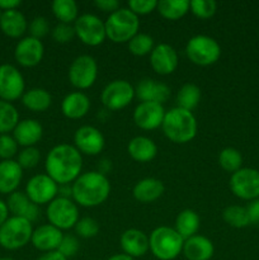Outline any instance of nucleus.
<instances>
[{
	"label": "nucleus",
	"instance_id": "12",
	"mask_svg": "<svg viewBox=\"0 0 259 260\" xmlns=\"http://www.w3.org/2000/svg\"><path fill=\"white\" fill-rule=\"evenodd\" d=\"M230 189L235 197L243 201L259 198V170L254 168H241L230 177Z\"/></svg>",
	"mask_w": 259,
	"mask_h": 260
},
{
	"label": "nucleus",
	"instance_id": "18",
	"mask_svg": "<svg viewBox=\"0 0 259 260\" xmlns=\"http://www.w3.org/2000/svg\"><path fill=\"white\" fill-rule=\"evenodd\" d=\"M179 63V57L173 46L168 43H160L154 47L150 53V65L159 75H170L174 73Z\"/></svg>",
	"mask_w": 259,
	"mask_h": 260
},
{
	"label": "nucleus",
	"instance_id": "3",
	"mask_svg": "<svg viewBox=\"0 0 259 260\" xmlns=\"http://www.w3.org/2000/svg\"><path fill=\"white\" fill-rule=\"evenodd\" d=\"M197 119L189 111L175 107L165 113L161 129L165 137L174 144H188L197 135Z\"/></svg>",
	"mask_w": 259,
	"mask_h": 260
},
{
	"label": "nucleus",
	"instance_id": "33",
	"mask_svg": "<svg viewBox=\"0 0 259 260\" xmlns=\"http://www.w3.org/2000/svg\"><path fill=\"white\" fill-rule=\"evenodd\" d=\"M157 13L168 20H178L189 12L188 0H160L157 2Z\"/></svg>",
	"mask_w": 259,
	"mask_h": 260
},
{
	"label": "nucleus",
	"instance_id": "19",
	"mask_svg": "<svg viewBox=\"0 0 259 260\" xmlns=\"http://www.w3.org/2000/svg\"><path fill=\"white\" fill-rule=\"evenodd\" d=\"M62 238V231L50 223H45L33 230L30 244L42 253H50L57 250Z\"/></svg>",
	"mask_w": 259,
	"mask_h": 260
},
{
	"label": "nucleus",
	"instance_id": "1",
	"mask_svg": "<svg viewBox=\"0 0 259 260\" xmlns=\"http://www.w3.org/2000/svg\"><path fill=\"white\" fill-rule=\"evenodd\" d=\"M45 169L58 185L73 184L83 170V155L74 145L58 144L48 151Z\"/></svg>",
	"mask_w": 259,
	"mask_h": 260
},
{
	"label": "nucleus",
	"instance_id": "27",
	"mask_svg": "<svg viewBox=\"0 0 259 260\" xmlns=\"http://www.w3.org/2000/svg\"><path fill=\"white\" fill-rule=\"evenodd\" d=\"M164 183L156 178H144L135 184L132 196L135 200L144 205L155 202L164 194Z\"/></svg>",
	"mask_w": 259,
	"mask_h": 260
},
{
	"label": "nucleus",
	"instance_id": "23",
	"mask_svg": "<svg viewBox=\"0 0 259 260\" xmlns=\"http://www.w3.org/2000/svg\"><path fill=\"white\" fill-rule=\"evenodd\" d=\"M43 136V127L37 119L25 118L18 122L13 129V137L22 147H33L41 141Z\"/></svg>",
	"mask_w": 259,
	"mask_h": 260
},
{
	"label": "nucleus",
	"instance_id": "31",
	"mask_svg": "<svg viewBox=\"0 0 259 260\" xmlns=\"http://www.w3.org/2000/svg\"><path fill=\"white\" fill-rule=\"evenodd\" d=\"M20 101L28 111L41 113V112H45L50 108L51 104H52V96L46 89L32 88L24 91Z\"/></svg>",
	"mask_w": 259,
	"mask_h": 260
},
{
	"label": "nucleus",
	"instance_id": "53",
	"mask_svg": "<svg viewBox=\"0 0 259 260\" xmlns=\"http://www.w3.org/2000/svg\"><path fill=\"white\" fill-rule=\"evenodd\" d=\"M107 260H135V259L131 258L130 255H127V254L121 253V254H113V255L109 256Z\"/></svg>",
	"mask_w": 259,
	"mask_h": 260
},
{
	"label": "nucleus",
	"instance_id": "2",
	"mask_svg": "<svg viewBox=\"0 0 259 260\" xmlns=\"http://www.w3.org/2000/svg\"><path fill=\"white\" fill-rule=\"evenodd\" d=\"M74 202L85 208L98 207L108 200L111 194V182L106 174L98 170L81 173L71 184Z\"/></svg>",
	"mask_w": 259,
	"mask_h": 260
},
{
	"label": "nucleus",
	"instance_id": "51",
	"mask_svg": "<svg viewBox=\"0 0 259 260\" xmlns=\"http://www.w3.org/2000/svg\"><path fill=\"white\" fill-rule=\"evenodd\" d=\"M8 217H9V210H8L7 202L0 198V226L8 220Z\"/></svg>",
	"mask_w": 259,
	"mask_h": 260
},
{
	"label": "nucleus",
	"instance_id": "54",
	"mask_svg": "<svg viewBox=\"0 0 259 260\" xmlns=\"http://www.w3.org/2000/svg\"><path fill=\"white\" fill-rule=\"evenodd\" d=\"M0 260H15V259L9 258V256H5V258H0Z\"/></svg>",
	"mask_w": 259,
	"mask_h": 260
},
{
	"label": "nucleus",
	"instance_id": "49",
	"mask_svg": "<svg viewBox=\"0 0 259 260\" xmlns=\"http://www.w3.org/2000/svg\"><path fill=\"white\" fill-rule=\"evenodd\" d=\"M20 4H22L20 0H0V10L7 12V10L18 9Z\"/></svg>",
	"mask_w": 259,
	"mask_h": 260
},
{
	"label": "nucleus",
	"instance_id": "26",
	"mask_svg": "<svg viewBox=\"0 0 259 260\" xmlns=\"http://www.w3.org/2000/svg\"><path fill=\"white\" fill-rule=\"evenodd\" d=\"M215 253L213 243L202 235H195L184 240L182 254L187 260H210Z\"/></svg>",
	"mask_w": 259,
	"mask_h": 260
},
{
	"label": "nucleus",
	"instance_id": "35",
	"mask_svg": "<svg viewBox=\"0 0 259 260\" xmlns=\"http://www.w3.org/2000/svg\"><path fill=\"white\" fill-rule=\"evenodd\" d=\"M19 122V113L14 104L0 99V135H9Z\"/></svg>",
	"mask_w": 259,
	"mask_h": 260
},
{
	"label": "nucleus",
	"instance_id": "55",
	"mask_svg": "<svg viewBox=\"0 0 259 260\" xmlns=\"http://www.w3.org/2000/svg\"><path fill=\"white\" fill-rule=\"evenodd\" d=\"M0 15H2V10H0Z\"/></svg>",
	"mask_w": 259,
	"mask_h": 260
},
{
	"label": "nucleus",
	"instance_id": "13",
	"mask_svg": "<svg viewBox=\"0 0 259 260\" xmlns=\"http://www.w3.org/2000/svg\"><path fill=\"white\" fill-rule=\"evenodd\" d=\"M25 91V81L22 73L12 63L0 65V99L5 102L18 101Z\"/></svg>",
	"mask_w": 259,
	"mask_h": 260
},
{
	"label": "nucleus",
	"instance_id": "8",
	"mask_svg": "<svg viewBox=\"0 0 259 260\" xmlns=\"http://www.w3.org/2000/svg\"><path fill=\"white\" fill-rule=\"evenodd\" d=\"M48 223L58 230H70L75 228L79 217V206L71 198L56 197L55 200L47 205L46 210Z\"/></svg>",
	"mask_w": 259,
	"mask_h": 260
},
{
	"label": "nucleus",
	"instance_id": "41",
	"mask_svg": "<svg viewBox=\"0 0 259 260\" xmlns=\"http://www.w3.org/2000/svg\"><path fill=\"white\" fill-rule=\"evenodd\" d=\"M75 234L79 238L91 239L99 234V223L93 217H83L75 225Z\"/></svg>",
	"mask_w": 259,
	"mask_h": 260
},
{
	"label": "nucleus",
	"instance_id": "32",
	"mask_svg": "<svg viewBox=\"0 0 259 260\" xmlns=\"http://www.w3.org/2000/svg\"><path fill=\"white\" fill-rule=\"evenodd\" d=\"M201 98H202V91L200 86L193 83H187L179 88L175 96V102H177V107L192 112L198 107Z\"/></svg>",
	"mask_w": 259,
	"mask_h": 260
},
{
	"label": "nucleus",
	"instance_id": "10",
	"mask_svg": "<svg viewBox=\"0 0 259 260\" xmlns=\"http://www.w3.org/2000/svg\"><path fill=\"white\" fill-rule=\"evenodd\" d=\"M74 29L79 41L90 47H96L107 40L106 24L95 14L85 13V14L79 15V18L74 23Z\"/></svg>",
	"mask_w": 259,
	"mask_h": 260
},
{
	"label": "nucleus",
	"instance_id": "47",
	"mask_svg": "<svg viewBox=\"0 0 259 260\" xmlns=\"http://www.w3.org/2000/svg\"><path fill=\"white\" fill-rule=\"evenodd\" d=\"M94 5L99 10L104 13H109V14H112V13H114L121 8L119 7V2H117V0H95Z\"/></svg>",
	"mask_w": 259,
	"mask_h": 260
},
{
	"label": "nucleus",
	"instance_id": "14",
	"mask_svg": "<svg viewBox=\"0 0 259 260\" xmlns=\"http://www.w3.org/2000/svg\"><path fill=\"white\" fill-rule=\"evenodd\" d=\"M24 193L35 205H48L58 196V184L47 174H36L25 184Z\"/></svg>",
	"mask_w": 259,
	"mask_h": 260
},
{
	"label": "nucleus",
	"instance_id": "50",
	"mask_svg": "<svg viewBox=\"0 0 259 260\" xmlns=\"http://www.w3.org/2000/svg\"><path fill=\"white\" fill-rule=\"evenodd\" d=\"M37 260H68L63 255H61L57 250L50 251V253H43Z\"/></svg>",
	"mask_w": 259,
	"mask_h": 260
},
{
	"label": "nucleus",
	"instance_id": "16",
	"mask_svg": "<svg viewBox=\"0 0 259 260\" xmlns=\"http://www.w3.org/2000/svg\"><path fill=\"white\" fill-rule=\"evenodd\" d=\"M167 111L164 106L150 102H140L134 111V122L144 131H152L161 127Z\"/></svg>",
	"mask_w": 259,
	"mask_h": 260
},
{
	"label": "nucleus",
	"instance_id": "28",
	"mask_svg": "<svg viewBox=\"0 0 259 260\" xmlns=\"http://www.w3.org/2000/svg\"><path fill=\"white\" fill-rule=\"evenodd\" d=\"M0 29L10 38H20L28 29L27 18L20 10H7L0 15Z\"/></svg>",
	"mask_w": 259,
	"mask_h": 260
},
{
	"label": "nucleus",
	"instance_id": "15",
	"mask_svg": "<svg viewBox=\"0 0 259 260\" xmlns=\"http://www.w3.org/2000/svg\"><path fill=\"white\" fill-rule=\"evenodd\" d=\"M74 146L81 155L95 156L103 151L106 139L103 134L94 126H81L74 134Z\"/></svg>",
	"mask_w": 259,
	"mask_h": 260
},
{
	"label": "nucleus",
	"instance_id": "42",
	"mask_svg": "<svg viewBox=\"0 0 259 260\" xmlns=\"http://www.w3.org/2000/svg\"><path fill=\"white\" fill-rule=\"evenodd\" d=\"M79 250H80L79 239L75 235H71V234H68V235L63 234V238L57 249L58 253L69 260L70 258H73V256H75Z\"/></svg>",
	"mask_w": 259,
	"mask_h": 260
},
{
	"label": "nucleus",
	"instance_id": "9",
	"mask_svg": "<svg viewBox=\"0 0 259 260\" xmlns=\"http://www.w3.org/2000/svg\"><path fill=\"white\" fill-rule=\"evenodd\" d=\"M69 81L78 90H86L95 84L98 78V63L90 55H80L69 68Z\"/></svg>",
	"mask_w": 259,
	"mask_h": 260
},
{
	"label": "nucleus",
	"instance_id": "4",
	"mask_svg": "<svg viewBox=\"0 0 259 260\" xmlns=\"http://www.w3.org/2000/svg\"><path fill=\"white\" fill-rule=\"evenodd\" d=\"M150 251L159 260H174L182 254L184 239L169 226L154 229L149 236Z\"/></svg>",
	"mask_w": 259,
	"mask_h": 260
},
{
	"label": "nucleus",
	"instance_id": "25",
	"mask_svg": "<svg viewBox=\"0 0 259 260\" xmlns=\"http://www.w3.org/2000/svg\"><path fill=\"white\" fill-rule=\"evenodd\" d=\"M90 99L83 91L69 93L61 102V112L69 119H80L88 114Z\"/></svg>",
	"mask_w": 259,
	"mask_h": 260
},
{
	"label": "nucleus",
	"instance_id": "5",
	"mask_svg": "<svg viewBox=\"0 0 259 260\" xmlns=\"http://www.w3.org/2000/svg\"><path fill=\"white\" fill-rule=\"evenodd\" d=\"M104 24L107 38L113 43H128L140 29L139 17L128 8H119L109 14Z\"/></svg>",
	"mask_w": 259,
	"mask_h": 260
},
{
	"label": "nucleus",
	"instance_id": "40",
	"mask_svg": "<svg viewBox=\"0 0 259 260\" xmlns=\"http://www.w3.org/2000/svg\"><path fill=\"white\" fill-rule=\"evenodd\" d=\"M41 160V151L36 146L33 147H23L18 152L17 162L20 165L23 170L24 169H33L38 165Z\"/></svg>",
	"mask_w": 259,
	"mask_h": 260
},
{
	"label": "nucleus",
	"instance_id": "29",
	"mask_svg": "<svg viewBox=\"0 0 259 260\" xmlns=\"http://www.w3.org/2000/svg\"><path fill=\"white\" fill-rule=\"evenodd\" d=\"M127 151L132 160L137 162H149L157 155V146L146 136H136L127 145Z\"/></svg>",
	"mask_w": 259,
	"mask_h": 260
},
{
	"label": "nucleus",
	"instance_id": "17",
	"mask_svg": "<svg viewBox=\"0 0 259 260\" xmlns=\"http://www.w3.org/2000/svg\"><path fill=\"white\" fill-rule=\"evenodd\" d=\"M45 46L42 41L35 37H23L18 41L14 48V58L23 68H35L42 61Z\"/></svg>",
	"mask_w": 259,
	"mask_h": 260
},
{
	"label": "nucleus",
	"instance_id": "37",
	"mask_svg": "<svg viewBox=\"0 0 259 260\" xmlns=\"http://www.w3.org/2000/svg\"><path fill=\"white\" fill-rule=\"evenodd\" d=\"M218 164L225 172L235 173L243 168V156L238 149L234 147H225L218 154Z\"/></svg>",
	"mask_w": 259,
	"mask_h": 260
},
{
	"label": "nucleus",
	"instance_id": "39",
	"mask_svg": "<svg viewBox=\"0 0 259 260\" xmlns=\"http://www.w3.org/2000/svg\"><path fill=\"white\" fill-rule=\"evenodd\" d=\"M189 10L200 19H210L217 10V3L213 0H192L189 2Z\"/></svg>",
	"mask_w": 259,
	"mask_h": 260
},
{
	"label": "nucleus",
	"instance_id": "22",
	"mask_svg": "<svg viewBox=\"0 0 259 260\" xmlns=\"http://www.w3.org/2000/svg\"><path fill=\"white\" fill-rule=\"evenodd\" d=\"M7 206L12 216L25 218L32 223L40 218V208L27 197L24 192L17 190L8 196Z\"/></svg>",
	"mask_w": 259,
	"mask_h": 260
},
{
	"label": "nucleus",
	"instance_id": "52",
	"mask_svg": "<svg viewBox=\"0 0 259 260\" xmlns=\"http://www.w3.org/2000/svg\"><path fill=\"white\" fill-rule=\"evenodd\" d=\"M111 170V160H107V159H103L101 161V165H99V170L98 172H101L102 174H106L107 173Z\"/></svg>",
	"mask_w": 259,
	"mask_h": 260
},
{
	"label": "nucleus",
	"instance_id": "43",
	"mask_svg": "<svg viewBox=\"0 0 259 260\" xmlns=\"http://www.w3.org/2000/svg\"><path fill=\"white\" fill-rule=\"evenodd\" d=\"M19 145L14 140L13 135H0V159L13 160L18 154Z\"/></svg>",
	"mask_w": 259,
	"mask_h": 260
},
{
	"label": "nucleus",
	"instance_id": "20",
	"mask_svg": "<svg viewBox=\"0 0 259 260\" xmlns=\"http://www.w3.org/2000/svg\"><path fill=\"white\" fill-rule=\"evenodd\" d=\"M135 95L141 102L164 104L170 96V88L154 79H142L135 86Z\"/></svg>",
	"mask_w": 259,
	"mask_h": 260
},
{
	"label": "nucleus",
	"instance_id": "48",
	"mask_svg": "<svg viewBox=\"0 0 259 260\" xmlns=\"http://www.w3.org/2000/svg\"><path fill=\"white\" fill-rule=\"evenodd\" d=\"M246 212H248L249 222L251 225H258L259 223V198L258 200H254L249 202V205L246 206Z\"/></svg>",
	"mask_w": 259,
	"mask_h": 260
},
{
	"label": "nucleus",
	"instance_id": "44",
	"mask_svg": "<svg viewBox=\"0 0 259 260\" xmlns=\"http://www.w3.org/2000/svg\"><path fill=\"white\" fill-rule=\"evenodd\" d=\"M53 41L57 43H69L74 40L75 36V29L74 24H65V23H58L51 32Z\"/></svg>",
	"mask_w": 259,
	"mask_h": 260
},
{
	"label": "nucleus",
	"instance_id": "34",
	"mask_svg": "<svg viewBox=\"0 0 259 260\" xmlns=\"http://www.w3.org/2000/svg\"><path fill=\"white\" fill-rule=\"evenodd\" d=\"M51 9L60 23L74 24L79 18V7L74 0H53Z\"/></svg>",
	"mask_w": 259,
	"mask_h": 260
},
{
	"label": "nucleus",
	"instance_id": "30",
	"mask_svg": "<svg viewBox=\"0 0 259 260\" xmlns=\"http://www.w3.org/2000/svg\"><path fill=\"white\" fill-rule=\"evenodd\" d=\"M201 228V218L196 211L187 208L180 211L175 217L174 230L182 236L184 240L197 235Z\"/></svg>",
	"mask_w": 259,
	"mask_h": 260
},
{
	"label": "nucleus",
	"instance_id": "11",
	"mask_svg": "<svg viewBox=\"0 0 259 260\" xmlns=\"http://www.w3.org/2000/svg\"><path fill=\"white\" fill-rule=\"evenodd\" d=\"M135 86L130 81L113 80L107 84L102 90L101 101L107 111L116 112L126 108L135 98Z\"/></svg>",
	"mask_w": 259,
	"mask_h": 260
},
{
	"label": "nucleus",
	"instance_id": "24",
	"mask_svg": "<svg viewBox=\"0 0 259 260\" xmlns=\"http://www.w3.org/2000/svg\"><path fill=\"white\" fill-rule=\"evenodd\" d=\"M23 179V169L17 160L0 161V194H12L17 192Z\"/></svg>",
	"mask_w": 259,
	"mask_h": 260
},
{
	"label": "nucleus",
	"instance_id": "6",
	"mask_svg": "<svg viewBox=\"0 0 259 260\" xmlns=\"http://www.w3.org/2000/svg\"><path fill=\"white\" fill-rule=\"evenodd\" d=\"M32 222L17 216H9L0 226V246L5 250H19L30 243L33 234Z\"/></svg>",
	"mask_w": 259,
	"mask_h": 260
},
{
	"label": "nucleus",
	"instance_id": "45",
	"mask_svg": "<svg viewBox=\"0 0 259 260\" xmlns=\"http://www.w3.org/2000/svg\"><path fill=\"white\" fill-rule=\"evenodd\" d=\"M128 9L137 17L140 15H146L156 10L157 2L156 0H130L127 3Z\"/></svg>",
	"mask_w": 259,
	"mask_h": 260
},
{
	"label": "nucleus",
	"instance_id": "38",
	"mask_svg": "<svg viewBox=\"0 0 259 260\" xmlns=\"http://www.w3.org/2000/svg\"><path fill=\"white\" fill-rule=\"evenodd\" d=\"M128 45V51L134 56H139V57H142V56H146L151 53V51L154 50V38L150 35H146V33H137L135 37H132L130 40V42L127 43Z\"/></svg>",
	"mask_w": 259,
	"mask_h": 260
},
{
	"label": "nucleus",
	"instance_id": "7",
	"mask_svg": "<svg viewBox=\"0 0 259 260\" xmlns=\"http://www.w3.org/2000/svg\"><path fill=\"white\" fill-rule=\"evenodd\" d=\"M188 60L197 66H210L217 62L221 56V46L215 38L197 35L189 38L185 45Z\"/></svg>",
	"mask_w": 259,
	"mask_h": 260
},
{
	"label": "nucleus",
	"instance_id": "46",
	"mask_svg": "<svg viewBox=\"0 0 259 260\" xmlns=\"http://www.w3.org/2000/svg\"><path fill=\"white\" fill-rule=\"evenodd\" d=\"M28 30L30 33V37H35L41 40L50 32V24L45 17H36L33 18L32 22L28 24Z\"/></svg>",
	"mask_w": 259,
	"mask_h": 260
},
{
	"label": "nucleus",
	"instance_id": "21",
	"mask_svg": "<svg viewBox=\"0 0 259 260\" xmlns=\"http://www.w3.org/2000/svg\"><path fill=\"white\" fill-rule=\"evenodd\" d=\"M122 251L131 258H141L150 250L149 236L139 229H128L119 238Z\"/></svg>",
	"mask_w": 259,
	"mask_h": 260
},
{
	"label": "nucleus",
	"instance_id": "36",
	"mask_svg": "<svg viewBox=\"0 0 259 260\" xmlns=\"http://www.w3.org/2000/svg\"><path fill=\"white\" fill-rule=\"evenodd\" d=\"M222 218L229 226L234 229H244L250 225L246 208L243 206L231 205L222 211Z\"/></svg>",
	"mask_w": 259,
	"mask_h": 260
}]
</instances>
